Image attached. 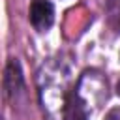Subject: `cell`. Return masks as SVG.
<instances>
[{
    "label": "cell",
    "mask_w": 120,
    "mask_h": 120,
    "mask_svg": "<svg viewBox=\"0 0 120 120\" xmlns=\"http://www.w3.org/2000/svg\"><path fill=\"white\" fill-rule=\"evenodd\" d=\"M54 8L49 0H32L30 4V22L38 32H45L52 26Z\"/></svg>",
    "instance_id": "cell-1"
},
{
    "label": "cell",
    "mask_w": 120,
    "mask_h": 120,
    "mask_svg": "<svg viewBox=\"0 0 120 120\" xmlns=\"http://www.w3.org/2000/svg\"><path fill=\"white\" fill-rule=\"evenodd\" d=\"M22 84V71H21V66L17 60H9L8 66H6V71H4V90L8 96L15 94Z\"/></svg>",
    "instance_id": "cell-2"
},
{
    "label": "cell",
    "mask_w": 120,
    "mask_h": 120,
    "mask_svg": "<svg viewBox=\"0 0 120 120\" xmlns=\"http://www.w3.org/2000/svg\"><path fill=\"white\" fill-rule=\"evenodd\" d=\"M64 120H88L84 103L77 94H71L64 103Z\"/></svg>",
    "instance_id": "cell-3"
},
{
    "label": "cell",
    "mask_w": 120,
    "mask_h": 120,
    "mask_svg": "<svg viewBox=\"0 0 120 120\" xmlns=\"http://www.w3.org/2000/svg\"><path fill=\"white\" fill-rule=\"evenodd\" d=\"M111 21H112L116 32H120V0H116L112 9H111Z\"/></svg>",
    "instance_id": "cell-4"
},
{
    "label": "cell",
    "mask_w": 120,
    "mask_h": 120,
    "mask_svg": "<svg viewBox=\"0 0 120 120\" xmlns=\"http://www.w3.org/2000/svg\"><path fill=\"white\" fill-rule=\"evenodd\" d=\"M105 120H120V107H114V109H111V111L107 112Z\"/></svg>",
    "instance_id": "cell-5"
},
{
    "label": "cell",
    "mask_w": 120,
    "mask_h": 120,
    "mask_svg": "<svg viewBox=\"0 0 120 120\" xmlns=\"http://www.w3.org/2000/svg\"><path fill=\"white\" fill-rule=\"evenodd\" d=\"M116 94L120 96V79H118V82H116Z\"/></svg>",
    "instance_id": "cell-6"
}]
</instances>
